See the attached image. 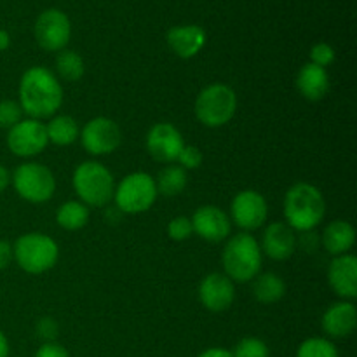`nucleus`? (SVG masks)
<instances>
[{
	"instance_id": "obj_1",
	"label": "nucleus",
	"mask_w": 357,
	"mask_h": 357,
	"mask_svg": "<svg viewBox=\"0 0 357 357\" xmlns=\"http://www.w3.org/2000/svg\"><path fill=\"white\" fill-rule=\"evenodd\" d=\"M20 101L23 114L30 119L52 117L63 105V87L54 73L45 66H31L21 75Z\"/></svg>"
},
{
	"instance_id": "obj_33",
	"label": "nucleus",
	"mask_w": 357,
	"mask_h": 357,
	"mask_svg": "<svg viewBox=\"0 0 357 357\" xmlns=\"http://www.w3.org/2000/svg\"><path fill=\"white\" fill-rule=\"evenodd\" d=\"M35 331H37V337L44 340V344H49V342H56L58 338L59 324L54 317H40L35 324Z\"/></svg>"
},
{
	"instance_id": "obj_39",
	"label": "nucleus",
	"mask_w": 357,
	"mask_h": 357,
	"mask_svg": "<svg viewBox=\"0 0 357 357\" xmlns=\"http://www.w3.org/2000/svg\"><path fill=\"white\" fill-rule=\"evenodd\" d=\"M9 45H10L9 33H7L6 30H2V28H0V52L6 51V49L9 47Z\"/></svg>"
},
{
	"instance_id": "obj_21",
	"label": "nucleus",
	"mask_w": 357,
	"mask_h": 357,
	"mask_svg": "<svg viewBox=\"0 0 357 357\" xmlns=\"http://www.w3.org/2000/svg\"><path fill=\"white\" fill-rule=\"evenodd\" d=\"M356 243L354 227L344 220H333L323 232V246L333 257L349 255Z\"/></svg>"
},
{
	"instance_id": "obj_26",
	"label": "nucleus",
	"mask_w": 357,
	"mask_h": 357,
	"mask_svg": "<svg viewBox=\"0 0 357 357\" xmlns=\"http://www.w3.org/2000/svg\"><path fill=\"white\" fill-rule=\"evenodd\" d=\"M56 70L63 80L77 82V80L82 79L86 66H84V59L79 52L72 51V49H63L56 58Z\"/></svg>"
},
{
	"instance_id": "obj_25",
	"label": "nucleus",
	"mask_w": 357,
	"mask_h": 357,
	"mask_svg": "<svg viewBox=\"0 0 357 357\" xmlns=\"http://www.w3.org/2000/svg\"><path fill=\"white\" fill-rule=\"evenodd\" d=\"M187 171L183 167L171 164V166L164 167L159 173V176H157V194H162L164 197H176V195H180L187 188Z\"/></svg>"
},
{
	"instance_id": "obj_30",
	"label": "nucleus",
	"mask_w": 357,
	"mask_h": 357,
	"mask_svg": "<svg viewBox=\"0 0 357 357\" xmlns=\"http://www.w3.org/2000/svg\"><path fill=\"white\" fill-rule=\"evenodd\" d=\"M192 234H194V229H192L190 218H187V216H176L167 225V236L176 243L187 241Z\"/></svg>"
},
{
	"instance_id": "obj_37",
	"label": "nucleus",
	"mask_w": 357,
	"mask_h": 357,
	"mask_svg": "<svg viewBox=\"0 0 357 357\" xmlns=\"http://www.w3.org/2000/svg\"><path fill=\"white\" fill-rule=\"evenodd\" d=\"M10 185V173L6 166L0 164V194Z\"/></svg>"
},
{
	"instance_id": "obj_22",
	"label": "nucleus",
	"mask_w": 357,
	"mask_h": 357,
	"mask_svg": "<svg viewBox=\"0 0 357 357\" xmlns=\"http://www.w3.org/2000/svg\"><path fill=\"white\" fill-rule=\"evenodd\" d=\"M45 131H47L49 143L58 146L72 145L80 136L79 122L70 115H54L49 124H45Z\"/></svg>"
},
{
	"instance_id": "obj_23",
	"label": "nucleus",
	"mask_w": 357,
	"mask_h": 357,
	"mask_svg": "<svg viewBox=\"0 0 357 357\" xmlns=\"http://www.w3.org/2000/svg\"><path fill=\"white\" fill-rule=\"evenodd\" d=\"M253 295L258 302L265 305L278 303L286 295V282L282 281L281 275L274 272L258 274L253 279Z\"/></svg>"
},
{
	"instance_id": "obj_24",
	"label": "nucleus",
	"mask_w": 357,
	"mask_h": 357,
	"mask_svg": "<svg viewBox=\"0 0 357 357\" xmlns=\"http://www.w3.org/2000/svg\"><path fill=\"white\" fill-rule=\"evenodd\" d=\"M56 222L61 229L75 232V230L84 229L89 222V208L80 201L65 202L56 211Z\"/></svg>"
},
{
	"instance_id": "obj_2",
	"label": "nucleus",
	"mask_w": 357,
	"mask_h": 357,
	"mask_svg": "<svg viewBox=\"0 0 357 357\" xmlns=\"http://www.w3.org/2000/svg\"><path fill=\"white\" fill-rule=\"evenodd\" d=\"M284 218L293 230L310 232L316 229L326 215V201L314 185L295 183L284 195Z\"/></svg>"
},
{
	"instance_id": "obj_9",
	"label": "nucleus",
	"mask_w": 357,
	"mask_h": 357,
	"mask_svg": "<svg viewBox=\"0 0 357 357\" xmlns=\"http://www.w3.org/2000/svg\"><path fill=\"white\" fill-rule=\"evenodd\" d=\"M35 40L44 51L59 52L66 49L72 37L68 16L59 9H47L35 21Z\"/></svg>"
},
{
	"instance_id": "obj_8",
	"label": "nucleus",
	"mask_w": 357,
	"mask_h": 357,
	"mask_svg": "<svg viewBox=\"0 0 357 357\" xmlns=\"http://www.w3.org/2000/svg\"><path fill=\"white\" fill-rule=\"evenodd\" d=\"M10 183L16 194L31 204H44L56 192L54 174L47 166L38 162H24L17 166L10 174Z\"/></svg>"
},
{
	"instance_id": "obj_35",
	"label": "nucleus",
	"mask_w": 357,
	"mask_h": 357,
	"mask_svg": "<svg viewBox=\"0 0 357 357\" xmlns=\"http://www.w3.org/2000/svg\"><path fill=\"white\" fill-rule=\"evenodd\" d=\"M10 261H13V244L0 241V271L9 267Z\"/></svg>"
},
{
	"instance_id": "obj_3",
	"label": "nucleus",
	"mask_w": 357,
	"mask_h": 357,
	"mask_svg": "<svg viewBox=\"0 0 357 357\" xmlns=\"http://www.w3.org/2000/svg\"><path fill=\"white\" fill-rule=\"evenodd\" d=\"M73 190L87 208H103L114 201L115 180L107 166L98 160H86L73 171Z\"/></svg>"
},
{
	"instance_id": "obj_13",
	"label": "nucleus",
	"mask_w": 357,
	"mask_h": 357,
	"mask_svg": "<svg viewBox=\"0 0 357 357\" xmlns=\"http://www.w3.org/2000/svg\"><path fill=\"white\" fill-rule=\"evenodd\" d=\"M190 222L194 232L201 239L213 244L229 239L230 230H232V220H230V216L223 209H220L218 206L213 204L197 208V211L194 213Z\"/></svg>"
},
{
	"instance_id": "obj_36",
	"label": "nucleus",
	"mask_w": 357,
	"mask_h": 357,
	"mask_svg": "<svg viewBox=\"0 0 357 357\" xmlns=\"http://www.w3.org/2000/svg\"><path fill=\"white\" fill-rule=\"evenodd\" d=\"M197 357H234V356H232V351H229V349L211 347V349H206V351L201 352Z\"/></svg>"
},
{
	"instance_id": "obj_10",
	"label": "nucleus",
	"mask_w": 357,
	"mask_h": 357,
	"mask_svg": "<svg viewBox=\"0 0 357 357\" xmlns=\"http://www.w3.org/2000/svg\"><path fill=\"white\" fill-rule=\"evenodd\" d=\"M80 142L91 155H108L121 146L122 131L114 119L94 117L80 131Z\"/></svg>"
},
{
	"instance_id": "obj_15",
	"label": "nucleus",
	"mask_w": 357,
	"mask_h": 357,
	"mask_svg": "<svg viewBox=\"0 0 357 357\" xmlns=\"http://www.w3.org/2000/svg\"><path fill=\"white\" fill-rule=\"evenodd\" d=\"M199 300L202 307L211 312H223L230 309L236 300V286L222 272H211L199 284Z\"/></svg>"
},
{
	"instance_id": "obj_12",
	"label": "nucleus",
	"mask_w": 357,
	"mask_h": 357,
	"mask_svg": "<svg viewBox=\"0 0 357 357\" xmlns=\"http://www.w3.org/2000/svg\"><path fill=\"white\" fill-rule=\"evenodd\" d=\"M232 220L243 230H257L267 222L268 204L257 190H243L232 199Z\"/></svg>"
},
{
	"instance_id": "obj_28",
	"label": "nucleus",
	"mask_w": 357,
	"mask_h": 357,
	"mask_svg": "<svg viewBox=\"0 0 357 357\" xmlns=\"http://www.w3.org/2000/svg\"><path fill=\"white\" fill-rule=\"evenodd\" d=\"M234 357H271L267 344L257 337L243 338L232 352Z\"/></svg>"
},
{
	"instance_id": "obj_20",
	"label": "nucleus",
	"mask_w": 357,
	"mask_h": 357,
	"mask_svg": "<svg viewBox=\"0 0 357 357\" xmlns=\"http://www.w3.org/2000/svg\"><path fill=\"white\" fill-rule=\"evenodd\" d=\"M296 89L309 101L324 100L330 93V75L326 68H321L314 63L303 65L296 75Z\"/></svg>"
},
{
	"instance_id": "obj_34",
	"label": "nucleus",
	"mask_w": 357,
	"mask_h": 357,
	"mask_svg": "<svg viewBox=\"0 0 357 357\" xmlns=\"http://www.w3.org/2000/svg\"><path fill=\"white\" fill-rule=\"evenodd\" d=\"M33 357H70V354L63 345L49 342V344H42Z\"/></svg>"
},
{
	"instance_id": "obj_16",
	"label": "nucleus",
	"mask_w": 357,
	"mask_h": 357,
	"mask_svg": "<svg viewBox=\"0 0 357 357\" xmlns=\"http://www.w3.org/2000/svg\"><path fill=\"white\" fill-rule=\"evenodd\" d=\"M328 282L340 298L354 300L357 296V258L354 255L335 257L328 268Z\"/></svg>"
},
{
	"instance_id": "obj_18",
	"label": "nucleus",
	"mask_w": 357,
	"mask_h": 357,
	"mask_svg": "<svg viewBox=\"0 0 357 357\" xmlns=\"http://www.w3.org/2000/svg\"><path fill=\"white\" fill-rule=\"evenodd\" d=\"M323 330L331 338H345L354 333L357 326V310L356 305L347 300L333 303L326 309L323 319Z\"/></svg>"
},
{
	"instance_id": "obj_4",
	"label": "nucleus",
	"mask_w": 357,
	"mask_h": 357,
	"mask_svg": "<svg viewBox=\"0 0 357 357\" xmlns=\"http://www.w3.org/2000/svg\"><path fill=\"white\" fill-rule=\"evenodd\" d=\"M223 268L230 281H253L261 271V248L258 241L246 232L229 239L223 250Z\"/></svg>"
},
{
	"instance_id": "obj_5",
	"label": "nucleus",
	"mask_w": 357,
	"mask_h": 357,
	"mask_svg": "<svg viewBox=\"0 0 357 357\" xmlns=\"http://www.w3.org/2000/svg\"><path fill=\"white\" fill-rule=\"evenodd\" d=\"M59 258V248L52 237L42 232H28L17 237L13 246V260L26 274H44Z\"/></svg>"
},
{
	"instance_id": "obj_17",
	"label": "nucleus",
	"mask_w": 357,
	"mask_h": 357,
	"mask_svg": "<svg viewBox=\"0 0 357 357\" xmlns=\"http://www.w3.org/2000/svg\"><path fill=\"white\" fill-rule=\"evenodd\" d=\"M296 250L295 230L284 222H274L265 229L261 237V251L271 260L284 261L291 258Z\"/></svg>"
},
{
	"instance_id": "obj_11",
	"label": "nucleus",
	"mask_w": 357,
	"mask_h": 357,
	"mask_svg": "<svg viewBox=\"0 0 357 357\" xmlns=\"http://www.w3.org/2000/svg\"><path fill=\"white\" fill-rule=\"evenodd\" d=\"M49 145L45 124L37 119H23L7 131V146L16 157H35Z\"/></svg>"
},
{
	"instance_id": "obj_7",
	"label": "nucleus",
	"mask_w": 357,
	"mask_h": 357,
	"mask_svg": "<svg viewBox=\"0 0 357 357\" xmlns=\"http://www.w3.org/2000/svg\"><path fill=\"white\" fill-rule=\"evenodd\" d=\"M155 180L149 173H131L115 185V208L124 215H139L149 211L157 199Z\"/></svg>"
},
{
	"instance_id": "obj_14",
	"label": "nucleus",
	"mask_w": 357,
	"mask_h": 357,
	"mask_svg": "<svg viewBox=\"0 0 357 357\" xmlns=\"http://www.w3.org/2000/svg\"><path fill=\"white\" fill-rule=\"evenodd\" d=\"M183 146V136L169 122H159L152 126L146 135V150L157 162H174Z\"/></svg>"
},
{
	"instance_id": "obj_32",
	"label": "nucleus",
	"mask_w": 357,
	"mask_h": 357,
	"mask_svg": "<svg viewBox=\"0 0 357 357\" xmlns=\"http://www.w3.org/2000/svg\"><path fill=\"white\" fill-rule=\"evenodd\" d=\"M335 61V49L331 47L326 42H319V44L312 45L310 49V63L321 66V68H326L331 63Z\"/></svg>"
},
{
	"instance_id": "obj_19",
	"label": "nucleus",
	"mask_w": 357,
	"mask_h": 357,
	"mask_svg": "<svg viewBox=\"0 0 357 357\" xmlns=\"http://www.w3.org/2000/svg\"><path fill=\"white\" fill-rule=\"evenodd\" d=\"M167 45L176 56L190 59L206 45V31L199 24H183L167 31Z\"/></svg>"
},
{
	"instance_id": "obj_29",
	"label": "nucleus",
	"mask_w": 357,
	"mask_h": 357,
	"mask_svg": "<svg viewBox=\"0 0 357 357\" xmlns=\"http://www.w3.org/2000/svg\"><path fill=\"white\" fill-rule=\"evenodd\" d=\"M23 121V108L17 101L14 100H2L0 101V129H7Z\"/></svg>"
},
{
	"instance_id": "obj_27",
	"label": "nucleus",
	"mask_w": 357,
	"mask_h": 357,
	"mask_svg": "<svg viewBox=\"0 0 357 357\" xmlns=\"http://www.w3.org/2000/svg\"><path fill=\"white\" fill-rule=\"evenodd\" d=\"M296 357H340L337 345L328 338L312 337L300 344Z\"/></svg>"
},
{
	"instance_id": "obj_6",
	"label": "nucleus",
	"mask_w": 357,
	"mask_h": 357,
	"mask_svg": "<svg viewBox=\"0 0 357 357\" xmlns=\"http://www.w3.org/2000/svg\"><path fill=\"white\" fill-rule=\"evenodd\" d=\"M236 110V91L225 84H211L204 87L195 100V117L206 128H222L229 124Z\"/></svg>"
},
{
	"instance_id": "obj_31",
	"label": "nucleus",
	"mask_w": 357,
	"mask_h": 357,
	"mask_svg": "<svg viewBox=\"0 0 357 357\" xmlns=\"http://www.w3.org/2000/svg\"><path fill=\"white\" fill-rule=\"evenodd\" d=\"M176 160H178V164H180V167H183L185 171L197 169V167L202 164V160H204V155H202V152L199 146L185 145L183 149H181L180 155H178Z\"/></svg>"
},
{
	"instance_id": "obj_38",
	"label": "nucleus",
	"mask_w": 357,
	"mask_h": 357,
	"mask_svg": "<svg viewBox=\"0 0 357 357\" xmlns=\"http://www.w3.org/2000/svg\"><path fill=\"white\" fill-rule=\"evenodd\" d=\"M0 357H9V340L2 330H0Z\"/></svg>"
}]
</instances>
